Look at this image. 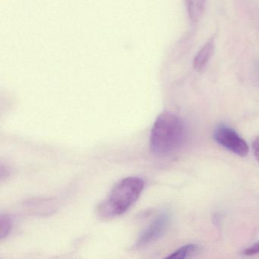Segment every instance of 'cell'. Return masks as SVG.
Instances as JSON below:
<instances>
[{
  "label": "cell",
  "instance_id": "cell-1",
  "mask_svg": "<svg viewBox=\"0 0 259 259\" xmlns=\"http://www.w3.org/2000/svg\"><path fill=\"white\" fill-rule=\"evenodd\" d=\"M185 136L184 123L179 116L169 112L160 113L151 130V151L157 155H169L181 147Z\"/></svg>",
  "mask_w": 259,
  "mask_h": 259
},
{
  "label": "cell",
  "instance_id": "cell-2",
  "mask_svg": "<svg viewBox=\"0 0 259 259\" xmlns=\"http://www.w3.org/2000/svg\"><path fill=\"white\" fill-rule=\"evenodd\" d=\"M145 188V182L139 177H130L118 182L108 197L100 203L97 213L103 219L120 216L137 201Z\"/></svg>",
  "mask_w": 259,
  "mask_h": 259
},
{
  "label": "cell",
  "instance_id": "cell-3",
  "mask_svg": "<svg viewBox=\"0 0 259 259\" xmlns=\"http://www.w3.org/2000/svg\"><path fill=\"white\" fill-rule=\"evenodd\" d=\"M214 139L220 145L239 157H245L249 151L246 142L229 127L221 126L217 128Z\"/></svg>",
  "mask_w": 259,
  "mask_h": 259
},
{
  "label": "cell",
  "instance_id": "cell-4",
  "mask_svg": "<svg viewBox=\"0 0 259 259\" xmlns=\"http://www.w3.org/2000/svg\"><path fill=\"white\" fill-rule=\"evenodd\" d=\"M169 213H162L157 216L149 226L144 230L136 242L137 248H142L155 242L163 236L169 224Z\"/></svg>",
  "mask_w": 259,
  "mask_h": 259
},
{
  "label": "cell",
  "instance_id": "cell-5",
  "mask_svg": "<svg viewBox=\"0 0 259 259\" xmlns=\"http://www.w3.org/2000/svg\"><path fill=\"white\" fill-rule=\"evenodd\" d=\"M214 48V37L207 40V43L201 48L193 60V68L197 72H201L205 67L211 57Z\"/></svg>",
  "mask_w": 259,
  "mask_h": 259
},
{
  "label": "cell",
  "instance_id": "cell-6",
  "mask_svg": "<svg viewBox=\"0 0 259 259\" xmlns=\"http://www.w3.org/2000/svg\"><path fill=\"white\" fill-rule=\"evenodd\" d=\"M207 1V0H186L188 16L192 23H197L202 17Z\"/></svg>",
  "mask_w": 259,
  "mask_h": 259
},
{
  "label": "cell",
  "instance_id": "cell-7",
  "mask_svg": "<svg viewBox=\"0 0 259 259\" xmlns=\"http://www.w3.org/2000/svg\"><path fill=\"white\" fill-rule=\"evenodd\" d=\"M200 247L195 244H189L181 247L172 254L168 256V258H186L195 253L198 252Z\"/></svg>",
  "mask_w": 259,
  "mask_h": 259
},
{
  "label": "cell",
  "instance_id": "cell-8",
  "mask_svg": "<svg viewBox=\"0 0 259 259\" xmlns=\"http://www.w3.org/2000/svg\"><path fill=\"white\" fill-rule=\"evenodd\" d=\"M13 221L9 215H1L0 217V238L7 237L13 228Z\"/></svg>",
  "mask_w": 259,
  "mask_h": 259
},
{
  "label": "cell",
  "instance_id": "cell-9",
  "mask_svg": "<svg viewBox=\"0 0 259 259\" xmlns=\"http://www.w3.org/2000/svg\"><path fill=\"white\" fill-rule=\"evenodd\" d=\"M244 254L247 256L254 255L259 253V242L251 245L248 248H245L243 251Z\"/></svg>",
  "mask_w": 259,
  "mask_h": 259
},
{
  "label": "cell",
  "instance_id": "cell-10",
  "mask_svg": "<svg viewBox=\"0 0 259 259\" xmlns=\"http://www.w3.org/2000/svg\"><path fill=\"white\" fill-rule=\"evenodd\" d=\"M252 148L254 157L259 163V136L253 141Z\"/></svg>",
  "mask_w": 259,
  "mask_h": 259
}]
</instances>
